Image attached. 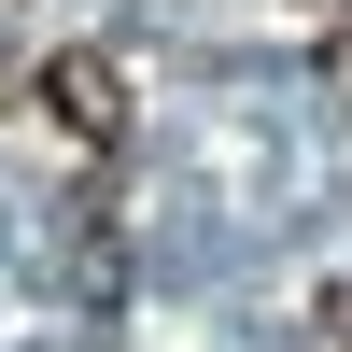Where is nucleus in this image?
<instances>
[{
	"label": "nucleus",
	"mask_w": 352,
	"mask_h": 352,
	"mask_svg": "<svg viewBox=\"0 0 352 352\" xmlns=\"http://www.w3.org/2000/svg\"><path fill=\"white\" fill-rule=\"evenodd\" d=\"M43 113H56V141H85V155H113V141H127V71H113L99 43L43 56Z\"/></svg>",
	"instance_id": "f257e3e1"
},
{
	"label": "nucleus",
	"mask_w": 352,
	"mask_h": 352,
	"mask_svg": "<svg viewBox=\"0 0 352 352\" xmlns=\"http://www.w3.org/2000/svg\"><path fill=\"white\" fill-rule=\"evenodd\" d=\"M338 352H352V310H338Z\"/></svg>",
	"instance_id": "f03ea898"
}]
</instances>
